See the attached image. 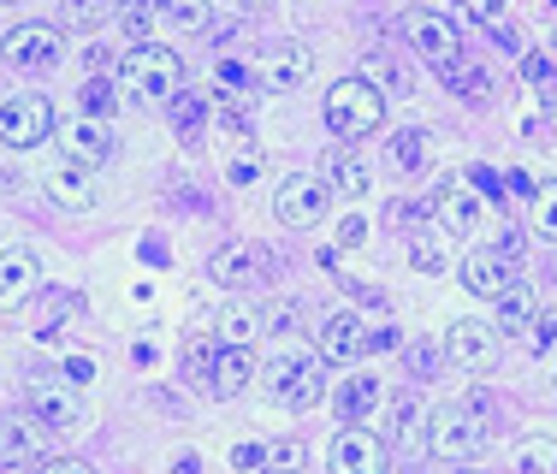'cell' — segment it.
I'll return each instance as SVG.
<instances>
[{
  "instance_id": "cell-1",
  "label": "cell",
  "mask_w": 557,
  "mask_h": 474,
  "mask_svg": "<svg viewBox=\"0 0 557 474\" xmlns=\"http://www.w3.org/2000/svg\"><path fill=\"white\" fill-rule=\"evenodd\" d=\"M486 439H493V403H486L481 391H474V398H457V403H445V410L428 421V451L450 457V463H462V457H474Z\"/></svg>"
},
{
  "instance_id": "cell-2",
  "label": "cell",
  "mask_w": 557,
  "mask_h": 474,
  "mask_svg": "<svg viewBox=\"0 0 557 474\" xmlns=\"http://www.w3.org/2000/svg\"><path fill=\"white\" fill-rule=\"evenodd\" d=\"M119 84L137 101H166V96H178V84H184V60L161 42H137L119 60Z\"/></svg>"
},
{
  "instance_id": "cell-3",
  "label": "cell",
  "mask_w": 557,
  "mask_h": 474,
  "mask_svg": "<svg viewBox=\"0 0 557 474\" xmlns=\"http://www.w3.org/2000/svg\"><path fill=\"white\" fill-rule=\"evenodd\" d=\"M380 118H386V89H374L368 77H344L326 89V125L338 137H374Z\"/></svg>"
},
{
  "instance_id": "cell-4",
  "label": "cell",
  "mask_w": 557,
  "mask_h": 474,
  "mask_svg": "<svg viewBox=\"0 0 557 474\" xmlns=\"http://www.w3.org/2000/svg\"><path fill=\"white\" fill-rule=\"evenodd\" d=\"M404 42L416 48L421 60L433 65V72H450V65L462 60V30L445 18V12H428V7H416L404 18Z\"/></svg>"
},
{
  "instance_id": "cell-5",
  "label": "cell",
  "mask_w": 557,
  "mask_h": 474,
  "mask_svg": "<svg viewBox=\"0 0 557 474\" xmlns=\"http://www.w3.org/2000/svg\"><path fill=\"white\" fill-rule=\"evenodd\" d=\"M208 273L225 291H261L273 279V249L268 244H225V249H214Z\"/></svg>"
},
{
  "instance_id": "cell-6",
  "label": "cell",
  "mask_w": 557,
  "mask_h": 474,
  "mask_svg": "<svg viewBox=\"0 0 557 474\" xmlns=\"http://www.w3.org/2000/svg\"><path fill=\"white\" fill-rule=\"evenodd\" d=\"M54 137V101L48 96H12L0 101V142L7 149H36Z\"/></svg>"
},
{
  "instance_id": "cell-7",
  "label": "cell",
  "mask_w": 557,
  "mask_h": 474,
  "mask_svg": "<svg viewBox=\"0 0 557 474\" xmlns=\"http://www.w3.org/2000/svg\"><path fill=\"white\" fill-rule=\"evenodd\" d=\"M326 196H333V184L314 178V173H297V178H278L273 190V220L278 226H314V220L326 214Z\"/></svg>"
},
{
  "instance_id": "cell-8",
  "label": "cell",
  "mask_w": 557,
  "mask_h": 474,
  "mask_svg": "<svg viewBox=\"0 0 557 474\" xmlns=\"http://www.w3.org/2000/svg\"><path fill=\"white\" fill-rule=\"evenodd\" d=\"M30 415H42L54 433H77V427H84V403H77V386H72L65 374L30 379Z\"/></svg>"
},
{
  "instance_id": "cell-9",
  "label": "cell",
  "mask_w": 557,
  "mask_h": 474,
  "mask_svg": "<svg viewBox=\"0 0 557 474\" xmlns=\"http://www.w3.org/2000/svg\"><path fill=\"white\" fill-rule=\"evenodd\" d=\"M493 356H498V326H486V321H457V326L445 333V362L462 367V374H486V367H493Z\"/></svg>"
},
{
  "instance_id": "cell-10",
  "label": "cell",
  "mask_w": 557,
  "mask_h": 474,
  "mask_svg": "<svg viewBox=\"0 0 557 474\" xmlns=\"http://www.w3.org/2000/svg\"><path fill=\"white\" fill-rule=\"evenodd\" d=\"M48 439H54V427L42 415H7L0 421V463H48Z\"/></svg>"
},
{
  "instance_id": "cell-11",
  "label": "cell",
  "mask_w": 557,
  "mask_h": 474,
  "mask_svg": "<svg viewBox=\"0 0 557 474\" xmlns=\"http://www.w3.org/2000/svg\"><path fill=\"white\" fill-rule=\"evenodd\" d=\"M36 291H42V261H36V249L7 244L0 249V309H24Z\"/></svg>"
},
{
  "instance_id": "cell-12",
  "label": "cell",
  "mask_w": 557,
  "mask_h": 474,
  "mask_svg": "<svg viewBox=\"0 0 557 474\" xmlns=\"http://www.w3.org/2000/svg\"><path fill=\"white\" fill-rule=\"evenodd\" d=\"M457 279L469 285L474 297H493V302H498V297L516 285V261L504 255V249H493V244H486V249H469V255H462V267H457Z\"/></svg>"
},
{
  "instance_id": "cell-13",
  "label": "cell",
  "mask_w": 557,
  "mask_h": 474,
  "mask_svg": "<svg viewBox=\"0 0 557 474\" xmlns=\"http://www.w3.org/2000/svg\"><path fill=\"white\" fill-rule=\"evenodd\" d=\"M386 439L368 427H344L333 439V474H392L386 469Z\"/></svg>"
},
{
  "instance_id": "cell-14",
  "label": "cell",
  "mask_w": 557,
  "mask_h": 474,
  "mask_svg": "<svg viewBox=\"0 0 557 474\" xmlns=\"http://www.w3.org/2000/svg\"><path fill=\"white\" fill-rule=\"evenodd\" d=\"M256 77H261V89H278V96H285V89H302L314 77V48L309 42H278L261 54Z\"/></svg>"
},
{
  "instance_id": "cell-15",
  "label": "cell",
  "mask_w": 557,
  "mask_h": 474,
  "mask_svg": "<svg viewBox=\"0 0 557 474\" xmlns=\"http://www.w3.org/2000/svg\"><path fill=\"white\" fill-rule=\"evenodd\" d=\"M0 60H7V65H24V72H36V65H54V60H60V30H54V24H18V30L0 36Z\"/></svg>"
},
{
  "instance_id": "cell-16",
  "label": "cell",
  "mask_w": 557,
  "mask_h": 474,
  "mask_svg": "<svg viewBox=\"0 0 557 474\" xmlns=\"http://www.w3.org/2000/svg\"><path fill=\"white\" fill-rule=\"evenodd\" d=\"M314 350L326 356V362H356V356L368 350V326H362V314H326L321 321V333H314Z\"/></svg>"
},
{
  "instance_id": "cell-17",
  "label": "cell",
  "mask_w": 557,
  "mask_h": 474,
  "mask_svg": "<svg viewBox=\"0 0 557 474\" xmlns=\"http://www.w3.org/2000/svg\"><path fill=\"white\" fill-rule=\"evenodd\" d=\"M65 161L72 166H108L113 161V130L101 125V118H77L72 130H65Z\"/></svg>"
},
{
  "instance_id": "cell-18",
  "label": "cell",
  "mask_w": 557,
  "mask_h": 474,
  "mask_svg": "<svg viewBox=\"0 0 557 474\" xmlns=\"http://www.w3.org/2000/svg\"><path fill=\"white\" fill-rule=\"evenodd\" d=\"M433 214H440V226L450 232V237H481V226H486V208H481V196H469V190H440V202H433Z\"/></svg>"
},
{
  "instance_id": "cell-19",
  "label": "cell",
  "mask_w": 557,
  "mask_h": 474,
  "mask_svg": "<svg viewBox=\"0 0 557 474\" xmlns=\"http://www.w3.org/2000/svg\"><path fill=\"white\" fill-rule=\"evenodd\" d=\"M249 379H256V356H249L244 345H220L214 367H208V391H214V398H237Z\"/></svg>"
},
{
  "instance_id": "cell-20",
  "label": "cell",
  "mask_w": 557,
  "mask_h": 474,
  "mask_svg": "<svg viewBox=\"0 0 557 474\" xmlns=\"http://www.w3.org/2000/svg\"><path fill=\"white\" fill-rule=\"evenodd\" d=\"M428 421L433 415H421L416 398H397L392 415H386V433H380V439H386V451H421V445H428Z\"/></svg>"
},
{
  "instance_id": "cell-21",
  "label": "cell",
  "mask_w": 557,
  "mask_h": 474,
  "mask_svg": "<svg viewBox=\"0 0 557 474\" xmlns=\"http://www.w3.org/2000/svg\"><path fill=\"white\" fill-rule=\"evenodd\" d=\"M374 403H380V379H344L338 398H333V410H338L344 427H362V421L374 415Z\"/></svg>"
},
{
  "instance_id": "cell-22",
  "label": "cell",
  "mask_w": 557,
  "mask_h": 474,
  "mask_svg": "<svg viewBox=\"0 0 557 474\" xmlns=\"http://www.w3.org/2000/svg\"><path fill=\"white\" fill-rule=\"evenodd\" d=\"M48 196H54L60 208H72V214L96 208V190H89V173H84V166H60V173L48 178Z\"/></svg>"
},
{
  "instance_id": "cell-23",
  "label": "cell",
  "mask_w": 557,
  "mask_h": 474,
  "mask_svg": "<svg viewBox=\"0 0 557 474\" xmlns=\"http://www.w3.org/2000/svg\"><path fill=\"white\" fill-rule=\"evenodd\" d=\"M534 326V285L516 279L510 291L498 297V333H528Z\"/></svg>"
},
{
  "instance_id": "cell-24",
  "label": "cell",
  "mask_w": 557,
  "mask_h": 474,
  "mask_svg": "<svg viewBox=\"0 0 557 474\" xmlns=\"http://www.w3.org/2000/svg\"><path fill=\"white\" fill-rule=\"evenodd\" d=\"M392 161L404 166V173H421V166L433 161V130H421V125H404L392 137Z\"/></svg>"
},
{
  "instance_id": "cell-25",
  "label": "cell",
  "mask_w": 557,
  "mask_h": 474,
  "mask_svg": "<svg viewBox=\"0 0 557 474\" xmlns=\"http://www.w3.org/2000/svg\"><path fill=\"white\" fill-rule=\"evenodd\" d=\"M516 474H557V439H546V433L516 439Z\"/></svg>"
},
{
  "instance_id": "cell-26",
  "label": "cell",
  "mask_w": 557,
  "mask_h": 474,
  "mask_svg": "<svg viewBox=\"0 0 557 474\" xmlns=\"http://www.w3.org/2000/svg\"><path fill=\"white\" fill-rule=\"evenodd\" d=\"M333 190L368 196V190H374V166H368L362 154H338V161H333Z\"/></svg>"
},
{
  "instance_id": "cell-27",
  "label": "cell",
  "mask_w": 557,
  "mask_h": 474,
  "mask_svg": "<svg viewBox=\"0 0 557 474\" xmlns=\"http://www.w3.org/2000/svg\"><path fill=\"white\" fill-rule=\"evenodd\" d=\"M440 77L457 89L462 101H486V96H493V84H486V72H481L474 60H457V65H450V72H440Z\"/></svg>"
},
{
  "instance_id": "cell-28",
  "label": "cell",
  "mask_w": 557,
  "mask_h": 474,
  "mask_svg": "<svg viewBox=\"0 0 557 474\" xmlns=\"http://www.w3.org/2000/svg\"><path fill=\"white\" fill-rule=\"evenodd\" d=\"M72 314H84V297H77V291H54V297H48V309H42V326H36V333H42V338H60Z\"/></svg>"
},
{
  "instance_id": "cell-29",
  "label": "cell",
  "mask_w": 557,
  "mask_h": 474,
  "mask_svg": "<svg viewBox=\"0 0 557 474\" xmlns=\"http://www.w3.org/2000/svg\"><path fill=\"white\" fill-rule=\"evenodd\" d=\"M362 77H368L374 89H386V96H404V89H409V77L397 72L392 54H380V48H374V54H362Z\"/></svg>"
},
{
  "instance_id": "cell-30",
  "label": "cell",
  "mask_w": 557,
  "mask_h": 474,
  "mask_svg": "<svg viewBox=\"0 0 557 474\" xmlns=\"http://www.w3.org/2000/svg\"><path fill=\"white\" fill-rule=\"evenodd\" d=\"M302 367H309V356H302V350H273V356H268V386L278 391V398H285V391L297 386Z\"/></svg>"
},
{
  "instance_id": "cell-31",
  "label": "cell",
  "mask_w": 557,
  "mask_h": 474,
  "mask_svg": "<svg viewBox=\"0 0 557 474\" xmlns=\"http://www.w3.org/2000/svg\"><path fill=\"white\" fill-rule=\"evenodd\" d=\"M161 12L178 24V30H190V36L214 24V7H208V0H161Z\"/></svg>"
},
{
  "instance_id": "cell-32",
  "label": "cell",
  "mask_w": 557,
  "mask_h": 474,
  "mask_svg": "<svg viewBox=\"0 0 557 474\" xmlns=\"http://www.w3.org/2000/svg\"><path fill=\"white\" fill-rule=\"evenodd\" d=\"M302 463H309V445L302 439H278V445H268V457H261L268 474H302Z\"/></svg>"
},
{
  "instance_id": "cell-33",
  "label": "cell",
  "mask_w": 557,
  "mask_h": 474,
  "mask_svg": "<svg viewBox=\"0 0 557 474\" xmlns=\"http://www.w3.org/2000/svg\"><path fill=\"white\" fill-rule=\"evenodd\" d=\"M321 391H326V374H321V362H309L297 374V386L285 391V403H290V410H314V403H321Z\"/></svg>"
},
{
  "instance_id": "cell-34",
  "label": "cell",
  "mask_w": 557,
  "mask_h": 474,
  "mask_svg": "<svg viewBox=\"0 0 557 474\" xmlns=\"http://www.w3.org/2000/svg\"><path fill=\"white\" fill-rule=\"evenodd\" d=\"M202 118H208L202 96H178V101H172V125H178V137H184V142L202 137Z\"/></svg>"
},
{
  "instance_id": "cell-35",
  "label": "cell",
  "mask_w": 557,
  "mask_h": 474,
  "mask_svg": "<svg viewBox=\"0 0 557 474\" xmlns=\"http://www.w3.org/2000/svg\"><path fill=\"white\" fill-rule=\"evenodd\" d=\"M534 232L540 237H557V178L534 184Z\"/></svg>"
},
{
  "instance_id": "cell-36",
  "label": "cell",
  "mask_w": 557,
  "mask_h": 474,
  "mask_svg": "<svg viewBox=\"0 0 557 474\" xmlns=\"http://www.w3.org/2000/svg\"><path fill=\"white\" fill-rule=\"evenodd\" d=\"M208 367H214V338H190V345H184V374L208 386Z\"/></svg>"
},
{
  "instance_id": "cell-37",
  "label": "cell",
  "mask_w": 557,
  "mask_h": 474,
  "mask_svg": "<svg viewBox=\"0 0 557 474\" xmlns=\"http://www.w3.org/2000/svg\"><path fill=\"white\" fill-rule=\"evenodd\" d=\"M154 18H161V7H154V0H125V30L131 36H143V42H149Z\"/></svg>"
},
{
  "instance_id": "cell-38",
  "label": "cell",
  "mask_w": 557,
  "mask_h": 474,
  "mask_svg": "<svg viewBox=\"0 0 557 474\" xmlns=\"http://www.w3.org/2000/svg\"><path fill=\"white\" fill-rule=\"evenodd\" d=\"M65 18H72L77 30H96V24L108 18V0H65Z\"/></svg>"
},
{
  "instance_id": "cell-39",
  "label": "cell",
  "mask_w": 557,
  "mask_h": 474,
  "mask_svg": "<svg viewBox=\"0 0 557 474\" xmlns=\"http://www.w3.org/2000/svg\"><path fill=\"white\" fill-rule=\"evenodd\" d=\"M77 101H84L89 118H101V113L113 108V84H101V77H84V96H77Z\"/></svg>"
},
{
  "instance_id": "cell-40",
  "label": "cell",
  "mask_w": 557,
  "mask_h": 474,
  "mask_svg": "<svg viewBox=\"0 0 557 474\" xmlns=\"http://www.w3.org/2000/svg\"><path fill=\"white\" fill-rule=\"evenodd\" d=\"M214 333H220V345H244V338H249V314L244 309H225L214 321Z\"/></svg>"
},
{
  "instance_id": "cell-41",
  "label": "cell",
  "mask_w": 557,
  "mask_h": 474,
  "mask_svg": "<svg viewBox=\"0 0 557 474\" xmlns=\"http://www.w3.org/2000/svg\"><path fill=\"white\" fill-rule=\"evenodd\" d=\"M214 84L232 96V89H244V60H232V54H220L214 60Z\"/></svg>"
},
{
  "instance_id": "cell-42",
  "label": "cell",
  "mask_w": 557,
  "mask_h": 474,
  "mask_svg": "<svg viewBox=\"0 0 557 474\" xmlns=\"http://www.w3.org/2000/svg\"><path fill=\"white\" fill-rule=\"evenodd\" d=\"M409 261H416L421 273H445V249L433 244V237H428V244H416V249H409Z\"/></svg>"
},
{
  "instance_id": "cell-43",
  "label": "cell",
  "mask_w": 557,
  "mask_h": 474,
  "mask_svg": "<svg viewBox=\"0 0 557 474\" xmlns=\"http://www.w3.org/2000/svg\"><path fill=\"white\" fill-rule=\"evenodd\" d=\"M65 379H72V386H89V379H96V362H89V356H65Z\"/></svg>"
},
{
  "instance_id": "cell-44",
  "label": "cell",
  "mask_w": 557,
  "mask_h": 474,
  "mask_svg": "<svg viewBox=\"0 0 557 474\" xmlns=\"http://www.w3.org/2000/svg\"><path fill=\"white\" fill-rule=\"evenodd\" d=\"M469 12H474V18H486L493 30H504V0H469Z\"/></svg>"
},
{
  "instance_id": "cell-45",
  "label": "cell",
  "mask_w": 557,
  "mask_h": 474,
  "mask_svg": "<svg viewBox=\"0 0 557 474\" xmlns=\"http://www.w3.org/2000/svg\"><path fill=\"white\" fill-rule=\"evenodd\" d=\"M552 338H557V309L552 314H534V350H546Z\"/></svg>"
},
{
  "instance_id": "cell-46",
  "label": "cell",
  "mask_w": 557,
  "mask_h": 474,
  "mask_svg": "<svg viewBox=\"0 0 557 474\" xmlns=\"http://www.w3.org/2000/svg\"><path fill=\"white\" fill-rule=\"evenodd\" d=\"M42 474H96V469H89V463H77V457H48Z\"/></svg>"
},
{
  "instance_id": "cell-47",
  "label": "cell",
  "mask_w": 557,
  "mask_h": 474,
  "mask_svg": "<svg viewBox=\"0 0 557 474\" xmlns=\"http://www.w3.org/2000/svg\"><path fill=\"white\" fill-rule=\"evenodd\" d=\"M522 72H528V84H546V77H552V60H546V54H528Z\"/></svg>"
},
{
  "instance_id": "cell-48",
  "label": "cell",
  "mask_w": 557,
  "mask_h": 474,
  "mask_svg": "<svg viewBox=\"0 0 557 474\" xmlns=\"http://www.w3.org/2000/svg\"><path fill=\"white\" fill-rule=\"evenodd\" d=\"M261 457H268L261 445H237V451H232V469H261Z\"/></svg>"
},
{
  "instance_id": "cell-49",
  "label": "cell",
  "mask_w": 557,
  "mask_h": 474,
  "mask_svg": "<svg viewBox=\"0 0 557 474\" xmlns=\"http://www.w3.org/2000/svg\"><path fill=\"white\" fill-rule=\"evenodd\" d=\"M504 190H510V196H534V178H528V173H510V178H504Z\"/></svg>"
},
{
  "instance_id": "cell-50",
  "label": "cell",
  "mask_w": 557,
  "mask_h": 474,
  "mask_svg": "<svg viewBox=\"0 0 557 474\" xmlns=\"http://www.w3.org/2000/svg\"><path fill=\"white\" fill-rule=\"evenodd\" d=\"M362 237H368V226H362V220H350V226H344V237H338V244H344V249H356V244H362Z\"/></svg>"
},
{
  "instance_id": "cell-51",
  "label": "cell",
  "mask_w": 557,
  "mask_h": 474,
  "mask_svg": "<svg viewBox=\"0 0 557 474\" xmlns=\"http://www.w3.org/2000/svg\"><path fill=\"white\" fill-rule=\"evenodd\" d=\"M552 48H557V42H552Z\"/></svg>"
}]
</instances>
